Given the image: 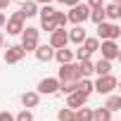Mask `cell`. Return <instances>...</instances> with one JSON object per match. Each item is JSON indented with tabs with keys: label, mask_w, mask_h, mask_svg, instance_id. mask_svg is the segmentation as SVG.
<instances>
[{
	"label": "cell",
	"mask_w": 121,
	"mask_h": 121,
	"mask_svg": "<svg viewBox=\"0 0 121 121\" xmlns=\"http://www.w3.org/2000/svg\"><path fill=\"white\" fill-rule=\"evenodd\" d=\"M67 36H69V40H71V43H76V45H81V43L88 38V33H86V29H83V26H74Z\"/></svg>",
	"instance_id": "obj_15"
},
{
	"label": "cell",
	"mask_w": 121,
	"mask_h": 121,
	"mask_svg": "<svg viewBox=\"0 0 121 121\" xmlns=\"http://www.w3.org/2000/svg\"><path fill=\"white\" fill-rule=\"evenodd\" d=\"M97 50L102 52V59H107V62H112V59H116V57L121 55V50H119V43H116V40H102V45H100Z\"/></svg>",
	"instance_id": "obj_6"
},
{
	"label": "cell",
	"mask_w": 121,
	"mask_h": 121,
	"mask_svg": "<svg viewBox=\"0 0 121 121\" xmlns=\"http://www.w3.org/2000/svg\"><path fill=\"white\" fill-rule=\"evenodd\" d=\"M76 67H78V76L81 78H88L93 74V62H90V59H83V62H78Z\"/></svg>",
	"instance_id": "obj_21"
},
{
	"label": "cell",
	"mask_w": 121,
	"mask_h": 121,
	"mask_svg": "<svg viewBox=\"0 0 121 121\" xmlns=\"http://www.w3.org/2000/svg\"><path fill=\"white\" fill-rule=\"evenodd\" d=\"M74 57L78 59V62H83V59H90V52H88V50H83V48L78 45V50L74 52Z\"/></svg>",
	"instance_id": "obj_30"
},
{
	"label": "cell",
	"mask_w": 121,
	"mask_h": 121,
	"mask_svg": "<svg viewBox=\"0 0 121 121\" xmlns=\"http://www.w3.org/2000/svg\"><path fill=\"white\" fill-rule=\"evenodd\" d=\"M59 93V81L57 78H43L38 83V95H55Z\"/></svg>",
	"instance_id": "obj_9"
},
{
	"label": "cell",
	"mask_w": 121,
	"mask_h": 121,
	"mask_svg": "<svg viewBox=\"0 0 121 121\" xmlns=\"http://www.w3.org/2000/svg\"><path fill=\"white\" fill-rule=\"evenodd\" d=\"M88 17H90V10H88L86 3H78V5H74V7L67 12V22H71L74 26H81Z\"/></svg>",
	"instance_id": "obj_1"
},
{
	"label": "cell",
	"mask_w": 121,
	"mask_h": 121,
	"mask_svg": "<svg viewBox=\"0 0 121 121\" xmlns=\"http://www.w3.org/2000/svg\"><path fill=\"white\" fill-rule=\"evenodd\" d=\"M5 29H7L10 36H19V33L24 31V14H22V12H14V14L5 22Z\"/></svg>",
	"instance_id": "obj_7"
},
{
	"label": "cell",
	"mask_w": 121,
	"mask_h": 121,
	"mask_svg": "<svg viewBox=\"0 0 121 121\" xmlns=\"http://www.w3.org/2000/svg\"><path fill=\"white\" fill-rule=\"evenodd\" d=\"M102 10H104V22L109 19V24H114V22L121 17V5L109 3V5H102Z\"/></svg>",
	"instance_id": "obj_12"
},
{
	"label": "cell",
	"mask_w": 121,
	"mask_h": 121,
	"mask_svg": "<svg viewBox=\"0 0 121 121\" xmlns=\"http://www.w3.org/2000/svg\"><path fill=\"white\" fill-rule=\"evenodd\" d=\"M19 12L24 14V19H29V17H36V14H38V5L33 3V0H26V3H22Z\"/></svg>",
	"instance_id": "obj_18"
},
{
	"label": "cell",
	"mask_w": 121,
	"mask_h": 121,
	"mask_svg": "<svg viewBox=\"0 0 121 121\" xmlns=\"http://www.w3.org/2000/svg\"><path fill=\"white\" fill-rule=\"evenodd\" d=\"M88 19H93L95 24H102V22H104V10H102V7H97V10H90V17H88Z\"/></svg>",
	"instance_id": "obj_28"
},
{
	"label": "cell",
	"mask_w": 121,
	"mask_h": 121,
	"mask_svg": "<svg viewBox=\"0 0 121 121\" xmlns=\"http://www.w3.org/2000/svg\"><path fill=\"white\" fill-rule=\"evenodd\" d=\"M33 3H36V5H50L52 0H33Z\"/></svg>",
	"instance_id": "obj_36"
},
{
	"label": "cell",
	"mask_w": 121,
	"mask_h": 121,
	"mask_svg": "<svg viewBox=\"0 0 121 121\" xmlns=\"http://www.w3.org/2000/svg\"><path fill=\"white\" fill-rule=\"evenodd\" d=\"M57 121H74V109H69V107L59 109L57 112Z\"/></svg>",
	"instance_id": "obj_27"
},
{
	"label": "cell",
	"mask_w": 121,
	"mask_h": 121,
	"mask_svg": "<svg viewBox=\"0 0 121 121\" xmlns=\"http://www.w3.org/2000/svg\"><path fill=\"white\" fill-rule=\"evenodd\" d=\"M59 83H78L81 76H78V67L71 62V64H59V76H57Z\"/></svg>",
	"instance_id": "obj_4"
},
{
	"label": "cell",
	"mask_w": 121,
	"mask_h": 121,
	"mask_svg": "<svg viewBox=\"0 0 121 121\" xmlns=\"http://www.w3.org/2000/svg\"><path fill=\"white\" fill-rule=\"evenodd\" d=\"M3 43H5V36H3V31H0V48H3Z\"/></svg>",
	"instance_id": "obj_38"
},
{
	"label": "cell",
	"mask_w": 121,
	"mask_h": 121,
	"mask_svg": "<svg viewBox=\"0 0 121 121\" xmlns=\"http://www.w3.org/2000/svg\"><path fill=\"white\" fill-rule=\"evenodd\" d=\"M38 102H40V95H38L36 90H29V93H24V95H22V104H24L26 109L38 107Z\"/></svg>",
	"instance_id": "obj_16"
},
{
	"label": "cell",
	"mask_w": 121,
	"mask_h": 121,
	"mask_svg": "<svg viewBox=\"0 0 121 121\" xmlns=\"http://www.w3.org/2000/svg\"><path fill=\"white\" fill-rule=\"evenodd\" d=\"M67 43H69V36H67V31L64 29H55L52 33H50V48L52 50H59V48H67Z\"/></svg>",
	"instance_id": "obj_8"
},
{
	"label": "cell",
	"mask_w": 121,
	"mask_h": 121,
	"mask_svg": "<svg viewBox=\"0 0 121 121\" xmlns=\"http://www.w3.org/2000/svg\"><path fill=\"white\" fill-rule=\"evenodd\" d=\"M38 14H40V22H50V19L55 17V7H52V5H43V7L38 10Z\"/></svg>",
	"instance_id": "obj_23"
},
{
	"label": "cell",
	"mask_w": 121,
	"mask_h": 121,
	"mask_svg": "<svg viewBox=\"0 0 121 121\" xmlns=\"http://www.w3.org/2000/svg\"><path fill=\"white\" fill-rule=\"evenodd\" d=\"M88 10H97V7H102V0H88Z\"/></svg>",
	"instance_id": "obj_32"
},
{
	"label": "cell",
	"mask_w": 121,
	"mask_h": 121,
	"mask_svg": "<svg viewBox=\"0 0 121 121\" xmlns=\"http://www.w3.org/2000/svg\"><path fill=\"white\" fill-rule=\"evenodd\" d=\"M116 86H119V81H116V76H112V74H107V76H97V81L93 83V90H97L100 95H112Z\"/></svg>",
	"instance_id": "obj_2"
},
{
	"label": "cell",
	"mask_w": 121,
	"mask_h": 121,
	"mask_svg": "<svg viewBox=\"0 0 121 121\" xmlns=\"http://www.w3.org/2000/svg\"><path fill=\"white\" fill-rule=\"evenodd\" d=\"M40 26H43V31H48V33H52L57 26H55V22L50 19V22H40Z\"/></svg>",
	"instance_id": "obj_31"
},
{
	"label": "cell",
	"mask_w": 121,
	"mask_h": 121,
	"mask_svg": "<svg viewBox=\"0 0 121 121\" xmlns=\"http://www.w3.org/2000/svg\"><path fill=\"white\" fill-rule=\"evenodd\" d=\"M0 121H14V116L10 112H0Z\"/></svg>",
	"instance_id": "obj_33"
},
{
	"label": "cell",
	"mask_w": 121,
	"mask_h": 121,
	"mask_svg": "<svg viewBox=\"0 0 121 121\" xmlns=\"http://www.w3.org/2000/svg\"><path fill=\"white\" fill-rule=\"evenodd\" d=\"M112 3H114V5H119V3H121V0H112Z\"/></svg>",
	"instance_id": "obj_39"
},
{
	"label": "cell",
	"mask_w": 121,
	"mask_h": 121,
	"mask_svg": "<svg viewBox=\"0 0 121 121\" xmlns=\"http://www.w3.org/2000/svg\"><path fill=\"white\" fill-rule=\"evenodd\" d=\"M33 55H36L38 62H50V59L55 57V50H52L50 45H40V43H38V48L33 50Z\"/></svg>",
	"instance_id": "obj_11"
},
{
	"label": "cell",
	"mask_w": 121,
	"mask_h": 121,
	"mask_svg": "<svg viewBox=\"0 0 121 121\" xmlns=\"http://www.w3.org/2000/svg\"><path fill=\"white\" fill-rule=\"evenodd\" d=\"M10 3H12V0H0V10H7Z\"/></svg>",
	"instance_id": "obj_35"
},
{
	"label": "cell",
	"mask_w": 121,
	"mask_h": 121,
	"mask_svg": "<svg viewBox=\"0 0 121 121\" xmlns=\"http://www.w3.org/2000/svg\"><path fill=\"white\" fill-rule=\"evenodd\" d=\"M5 22H7V17H5L3 12H0V29H3V26H5Z\"/></svg>",
	"instance_id": "obj_37"
},
{
	"label": "cell",
	"mask_w": 121,
	"mask_h": 121,
	"mask_svg": "<svg viewBox=\"0 0 121 121\" xmlns=\"http://www.w3.org/2000/svg\"><path fill=\"white\" fill-rule=\"evenodd\" d=\"M78 3H81V0H64L62 5H67V7H74V5H78Z\"/></svg>",
	"instance_id": "obj_34"
},
{
	"label": "cell",
	"mask_w": 121,
	"mask_h": 121,
	"mask_svg": "<svg viewBox=\"0 0 121 121\" xmlns=\"http://www.w3.org/2000/svg\"><path fill=\"white\" fill-rule=\"evenodd\" d=\"M24 48L22 45H12V48H7V52H5V62L7 64H17V62H22L24 59Z\"/></svg>",
	"instance_id": "obj_10"
},
{
	"label": "cell",
	"mask_w": 121,
	"mask_h": 121,
	"mask_svg": "<svg viewBox=\"0 0 121 121\" xmlns=\"http://www.w3.org/2000/svg\"><path fill=\"white\" fill-rule=\"evenodd\" d=\"M14 121H33V114H31L29 109H22V112L14 116Z\"/></svg>",
	"instance_id": "obj_29"
},
{
	"label": "cell",
	"mask_w": 121,
	"mask_h": 121,
	"mask_svg": "<svg viewBox=\"0 0 121 121\" xmlns=\"http://www.w3.org/2000/svg\"><path fill=\"white\" fill-rule=\"evenodd\" d=\"M52 22H55V26H57V29H64V26L69 24V22H67V14H64V12H59V10H55Z\"/></svg>",
	"instance_id": "obj_26"
},
{
	"label": "cell",
	"mask_w": 121,
	"mask_h": 121,
	"mask_svg": "<svg viewBox=\"0 0 121 121\" xmlns=\"http://www.w3.org/2000/svg\"><path fill=\"white\" fill-rule=\"evenodd\" d=\"M81 48H83V50H88V52L93 55V52L100 48V40H97V38H86V40L81 43Z\"/></svg>",
	"instance_id": "obj_25"
},
{
	"label": "cell",
	"mask_w": 121,
	"mask_h": 121,
	"mask_svg": "<svg viewBox=\"0 0 121 121\" xmlns=\"http://www.w3.org/2000/svg\"><path fill=\"white\" fill-rule=\"evenodd\" d=\"M93 121H112V112L100 107V109H93Z\"/></svg>",
	"instance_id": "obj_22"
},
{
	"label": "cell",
	"mask_w": 121,
	"mask_h": 121,
	"mask_svg": "<svg viewBox=\"0 0 121 121\" xmlns=\"http://www.w3.org/2000/svg\"><path fill=\"white\" fill-rule=\"evenodd\" d=\"M93 74H97V76H107V74H112V62H107V59L93 62Z\"/></svg>",
	"instance_id": "obj_17"
},
{
	"label": "cell",
	"mask_w": 121,
	"mask_h": 121,
	"mask_svg": "<svg viewBox=\"0 0 121 121\" xmlns=\"http://www.w3.org/2000/svg\"><path fill=\"white\" fill-rule=\"evenodd\" d=\"M119 36H121V26L119 24H109V22L97 24V40H116Z\"/></svg>",
	"instance_id": "obj_3"
},
{
	"label": "cell",
	"mask_w": 121,
	"mask_h": 121,
	"mask_svg": "<svg viewBox=\"0 0 121 121\" xmlns=\"http://www.w3.org/2000/svg\"><path fill=\"white\" fill-rule=\"evenodd\" d=\"M22 48H24V52H33L38 48V29L26 26L22 31Z\"/></svg>",
	"instance_id": "obj_5"
},
{
	"label": "cell",
	"mask_w": 121,
	"mask_h": 121,
	"mask_svg": "<svg viewBox=\"0 0 121 121\" xmlns=\"http://www.w3.org/2000/svg\"><path fill=\"white\" fill-rule=\"evenodd\" d=\"M52 59H57L59 64H71V62H74V50L59 48V50H55V57H52Z\"/></svg>",
	"instance_id": "obj_14"
},
{
	"label": "cell",
	"mask_w": 121,
	"mask_h": 121,
	"mask_svg": "<svg viewBox=\"0 0 121 121\" xmlns=\"http://www.w3.org/2000/svg\"><path fill=\"white\" fill-rule=\"evenodd\" d=\"M86 100H88V97H86V95H81V93L76 90V93H71V95H67V107L76 112V109H81V107L86 104Z\"/></svg>",
	"instance_id": "obj_13"
},
{
	"label": "cell",
	"mask_w": 121,
	"mask_h": 121,
	"mask_svg": "<svg viewBox=\"0 0 121 121\" xmlns=\"http://www.w3.org/2000/svg\"><path fill=\"white\" fill-rule=\"evenodd\" d=\"M74 121H93V109L90 107H81L74 112Z\"/></svg>",
	"instance_id": "obj_20"
},
{
	"label": "cell",
	"mask_w": 121,
	"mask_h": 121,
	"mask_svg": "<svg viewBox=\"0 0 121 121\" xmlns=\"http://www.w3.org/2000/svg\"><path fill=\"white\" fill-rule=\"evenodd\" d=\"M76 90H78L81 95L90 97V93H93V81H90V78H81V81L76 83Z\"/></svg>",
	"instance_id": "obj_19"
},
{
	"label": "cell",
	"mask_w": 121,
	"mask_h": 121,
	"mask_svg": "<svg viewBox=\"0 0 121 121\" xmlns=\"http://www.w3.org/2000/svg\"><path fill=\"white\" fill-rule=\"evenodd\" d=\"M104 109H109V112H119V109H121V97H119V95H109Z\"/></svg>",
	"instance_id": "obj_24"
}]
</instances>
